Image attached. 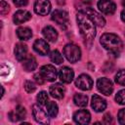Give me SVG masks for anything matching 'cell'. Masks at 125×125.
I'll return each mask as SVG.
<instances>
[{"label":"cell","mask_w":125,"mask_h":125,"mask_svg":"<svg viewBox=\"0 0 125 125\" xmlns=\"http://www.w3.org/2000/svg\"><path fill=\"white\" fill-rule=\"evenodd\" d=\"M50 59L53 62L57 63V64H61L63 62V58L62 56V54L58 51V50H54L50 53Z\"/></svg>","instance_id":"25"},{"label":"cell","mask_w":125,"mask_h":125,"mask_svg":"<svg viewBox=\"0 0 125 125\" xmlns=\"http://www.w3.org/2000/svg\"><path fill=\"white\" fill-rule=\"evenodd\" d=\"M104 121L105 124H109V123H111V122H112V117H111V115H110L109 113L104 114Z\"/></svg>","instance_id":"34"},{"label":"cell","mask_w":125,"mask_h":125,"mask_svg":"<svg viewBox=\"0 0 125 125\" xmlns=\"http://www.w3.org/2000/svg\"><path fill=\"white\" fill-rule=\"evenodd\" d=\"M37 101L40 104H46L48 103V95L45 91H41L39 92V94L37 95Z\"/></svg>","instance_id":"27"},{"label":"cell","mask_w":125,"mask_h":125,"mask_svg":"<svg viewBox=\"0 0 125 125\" xmlns=\"http://www.w3.org/2000/svg\"><path fill=\"white\" fill-rule=\"evenodd\" d=\"M115 81L117 84L125 86V69L119 70L115 75Z\"/></svg>","instance_id":"26"},{"label":"cell","mask_w":125,"mask_h":125,"mask_svg":"<svg viewBox=\"0 0 125 125\" xmlns=\"http://www.w3.org/2000/svg\"><path fill=\"white\" fill-rule=\"evenodd\" d=\"M3 95H4V88L2 87V96H3Z\"/></svg>","instance_id":"38"},{"label":"cell","mask_w":125,"mask_h":125,"mask_svg":"<svg viewBox=\"0 0 125 125\" xmlns=\"http://www.w3.org/2000/svg\"><path fill=\"white\" fill-rule=\"evenodd\" d=\"M118 121L120 124H125V108H122L118 112Z\"/></svg>","instance_id":"31"},{"label":"cell","mask_w":125,"mask_h":125,"mask_svg":"<svg viewBox=\"0 0 125 125\" xmlns=\"http://www.w3.org/2000/svg\"><path fill=\"white\" fill-rule=\"evenodd\" d=\"M42 34L43 36L50 42H55L57 39H58V32L57 30L51 26V25H47L43 28L42 30Z\"/></svg>","instance_id":"19"},{"label":"cell","mask_w":125,"mask_h":125,"mask_svg":"<svg viewBox=\"0 0 125 125\" xmlns=\"http://www.w3.org/2000/svg\"><path fill=\"white\" fill-rule=\"evenodd\" d=\"M40 73L45 80L50 81V82L55 81L57 79V75H58V71H57L56 67L52 64L43 65L40 69Z\"/></svg>","instance_id":"10"},{"label":"cell","mask_w":125,"mask_h":125,"mask_svg":"<svg viewBox=\"0 0 125 125\" xmlns=\"http://www.w3.org/2000/svg\"><path fill=\"white\" fill-rule=\"evenodd\" d=\"M31 19V14L28 11L25 10H19L14 14L13 17V21L16 24H21L27 21H29Z\"/></svg>","instance_id":"15"},{"label":"cell","mask_w":125,"mask_h":125,"mask_svg":"<svg viewBox=\"0 0 125 125\" xmlns=\"http://www.w3.org/2000/svg\"><path fill=\"white\" fill-rule=\"evenodd\" d=\"M13 2L18 7H23V6H26L27 5L28 0H13Z\"/></svg>","instance_id":"33"},{"label":"cell","mask_w":125,"mask_h":125,"mask_svg":"<svg viewBox=\"0 0 125 125\" xmlns=\"http://www.w3.org/2000/svg\"><path fill=\"white\" fill-rule=\"evenodd\" d=\"M9 5L6 3L4 0H1V6H0V14L1 15H6L9 12Z\"/></svg>","instance_id":"30"},{"label":"cell","mask_w":125,"mask_h":125,"mask_svg":"<svg viewBox=\"0 0 125 125\" xmlns=\"http://www.w3.org/2000/svg\"><path fill=\"white\" fill-rule=\"evenodd\" d=\"M75 86L83 91H88L93 87V80L88 74H81L75 80Z\"/></svg>","instance_id":"8"},{"label":"cell","mask_w":125,"mask_h":125,"mask_svg":"<svg viewBox=\"0 0 125 125\" xmlns=\"http://www.w3.org/2000/svg\"><path fill=\"white\" fill-rule=\"evenodd\" d=\"M46 109L48 112V115L50 117H56L59 111V107L58 104L55 102H48L46 104Z\"/></svg>","instance_id":"23"},{"label":"cell","mask_w":125,"mask_h":125,"mask_svg":"<svg viewBox=\"0 0 125 125\" xmlns=\"http://www.w3.org/2000/svg\"><path fill=\"white\" fill-rule=\"evenodd\" d=\"M33 49L36 53H38L41 56H45L49 53V45L47 41L43 39H37L33 44Z\"/></svg>","instance_id":"17"},{"label":"cell","mask_w":125,"mask_h":125,"mask_svg":"<svg viewBox=\"0 0 125 125\" xmlns=\"http://www.w3.org/2000/svg\"><path fill=\"white\" fill-rule=\"evenodd\" d=\"M98 8L102 13L105 15H112L116 10L115 3L111 0H99Z\"/></svg>","instance_id":"11"},{"label":"cell","mask_w":125,"mask_h":125,"mask_svg":"<svg viewBox=\"0 0 125 125\" xmlns=\"http://www.w3.org/2000/svg\"><path fill=\"white\" fill-rule=\"evenodd\" d=\"M47 113L48 112H46L40 105L33 104V106H32V114H33V117H34L36 122L41 123V124H48L50 121H49V117H48Z\"/></svg>","instance_id":"6"},{"label":"cell","mask_w":125,"mask_h":125,"mask_svg":"<svg viewBox=\"0 0 125 125\" xmlns=\"http://www.w3.org/2000/svg\"><path fill=\"white\" fill-rule=\"evenodd\" d=\"M59 77L62 82L63 83H70L74 77V72L73 70L68 67V66H63L60 69L59 72Z\"/></svg>","instance_id":"16"},{"label":"cell","mask_w":125,"mask_h":125,"mask_svg":"<svg viewBox=\"0 0 125 125\" xmlns=\"http://www.w3.org/2000/svg\"><path fill=\"white\" fill-rule=\"evenodd\" d=\"M76 21L81 35L86 42H92L96 36V24L84 12L79 11L76 15Z\"/></svg>","instance_id":"1"},{"label":"cell","mask_w":125,"mask_h":125,"mask_svg":"<svg viewBox=\"0 0 125 125\" xmlns=\"http://www.w3.org/2000/svg\"><path fill=\"white\" fill-rule=\"evenodd\" d=\"M122 4H123V6L125 7V0H123V1H122Z\"/></svg>","instance_id":"39"},{"label":"cell","mask_w":125,"mask_h":125,"mask_svg":"<svg viewBox=\"0 0 125 125\" xmlns=\"http://www.w3.org/2000/svg\"><path fill=\"white\" fill-rule=\"evenodd\" d=\"M100 42L102 46L107 50L110 54L119 56L120 52L123 49V42L122 40L114 33H104L101 36Z\"/></svg>","instance_id":"2"},{"label":"cell","mask_w":125,"mask_h":125,"mask_svg":"<svg viewBox=\"0 0 125 125\" xmlns=\"http://www.w3.org/2000/svg\"><path fill=\"white\" fill-rule=\"evenodd\" d=\"M80 11H82V12L86 13V14L91 18V20L95 22V24H96V25H98V26L102 27V26H104V25L105 24V20H104V18L101 14H99L98 12H96L95 10H93L92 8H90V7H87V6H86L85 8L80 9Z\"/></svg>","instance_id":"5"},{"label":"cell","mask_w":125,"mask_h":125,"mask_svg":"<svg viewBox=\"0 0 125 125\" xmlns=\"http://www.w3.org/2000/svg\"><path fill=\"white\" fill-rule=\"evenodd\" d=\"M85 3H86V5H87V4H89V5H90V4H92V0H86V1H85Z\"/></svg>","instance_id":"37"},{"label":"cell","mask_w":125,"mask_h":125,"mask_svg":"<svg viewBox=\"0 0 125 125\" xmlns=\"http://www.w3.org/2000/svg\"><path fill=\"white\" fill-rule=\"evenodd\" d=\"M34 80L36 81V83L37 84H43L44 83V78H43V76L41 75V73L39 72V73H36V74H34Z\"/></svg>","instance_id":"32"},{"label":"cell","mask_w":125,"mask_h":125,"mask_svg":"<svg viewBox=\"0 0 125 125\" xmlns=\"http://www.w3.org/2000/svg\"><path fill=\"white\" fill-rule=\"evenodd\" d=\"M121 20L125 22V10H123V11L121 12Z\"/></svg>","instance_id":"35"},{"label":"cell","mask_w":125,"mask_h":125,"mask_svg":"<svg viewBox=\"0 0 125 125\" xmlns=\"http://www.w3.org/2000/svg\"><path fill=\"white\" fill-rule=\"evenodd\" d=\"M15 57L18 61H23L27 54V47L23 43H18L15 47Z\"/></svg>","instance_id":"20"},{"label":"cell","mask_w":125,"mask_h":125,"mask_svg":"<svg viewBox=\"0 0 125 125\" xmlns=\"http://www.w3.org/2000/svg\"><path fill=\"white\" fill-rule=\"evenodd\" d=\"M17 35L21 40H28L32 36V31L28 27L21 26L17 29Z\"/></svg>","instance_id":"21"},{"label":"cell","mask_w":125,"mask_h":125,"mask_svg":"<svg viewBox=\"0 0 125 125\" xmlns=\"http://www.w3.org/2000/svg\"><path fill=\"white\" fill-rule=\"evenodd\" d=\"M51 11V2L49 0H36L34 3V12L39 16H46Z\"/></svg>","instance_id":"9"},{"label":"cell","mask_w":125,"mask_h":125,"mask_svg":"<svg viewBox=\"0 0 125 125\" xmlns=\"http://www.w3.org/2000/svg\"><path fill=\"white\" fill-rule=\"evenodd\" d=\"M73 120L77 124L85 125V124H88L90 122V120H91V114L86 109H80V110H78V111H76L74 113Z\"/></svg>","instance_id":"12"},{"label":"cell","mask_w":125,"mask_h":125,"mask_svg":"<svg viewBox=\"0 0 125 125\" xmlns=\"http://www.w3.org/2000/svg\"><path fill=\"white\" fill-rule=\"evenodd\" d=\"M64 87L60 83H55L52 86H50V94L55 99H62L64 95Z\"/></svg>","instance_id":"18"},{"label":"cell","mask_w":125,"mask_h":125,"mask_svg":"<svg viewBox=\"0 0 125 125\" xmlns=\"http://www.w3.org/2000/svg\"><path fill=\"white\" fill-rule=\"evenodd\" d=\"M25 116H26V110L21 105H18L13 111H11L9 113V119L13 122L21 121V120L24 119Z\"/></svg>","instance_id":"14"},{"label":"cell","mask_w":125,"mask_h":125,"mask_svg":"<svg viewBox=\"0 0 125 125\" xmlns=\"http://www.w3.org/2000/svg\"><path fill=\"white\" fill-rule=\"evenodd\" d=\"M51 19L52 21H54L56 23H58L63 28L68 24V14L64 10H61V9L55 10L52 13Z\"/></svg>","instance_id":"4"},{"label":"cell","mask_w":125,"mask_h":125,"mask_svg":"<svg viewBox=\"0 0 125 125\" xmlns=\"http://www.w3.org/2000/svg\"><path fill=\"white\" fill-rule=\"evenodd\" d=\"M24 89H25V91L27 93H32V92H34L36 90V86H35V84L32 81L27 80L24 83Z\"/></svg>","instance_id":"29"},{"label":"cell","mask_w":125,"mask_h":125,"mask_svg":"<svg viewBox=\"0 0 125 125\" xmlns=\"http://www.w3.org/2000/svg\"><path fill=\"white\" fill-rule=\"evenodd\" d=\"M73 102L78 106H86L88 104V98L83 94H75L73 97Z\"/></svg>","instance_id":"24"},{"label":"cell","mask_w":125,"mask_h":125,"mask_svg":"<svg viewBox=\"0 0 125 125\" xmlns=\"http://www.w3.org/2000/svg\"><path fill=\"white\" fill-rule=\"evenodd\" d=\"M57 3H58L59 5H64L65 0H57Z\"/></svg>","instance_id":"36"},{"label":"cell","mask_w":125,"mask_h":125,"mask_svg":"<svg viewBox=\"0 0 125 125\" xmlns=\"http://www.w3.org/2000/svg\"><path fill=\"white\" fill-rule=\"evenodd\" d=\"M97 88H98V90H99L102 94H104V95H105V96L111 95V93H112V91H113L112 82H111L109 79L104 78V77L98 79V81H97Z\"/></svg>","instance_id":"7"},{"label":"cell","mask_w":125,"mask_h":125,"mask_svg":"<svg viewBox=\"0 0 125 125\" xmlns=\"http://www.w3.org/2000/svg\"><path fill=\"white\" fill-rule=\"evenodd\" d=\"M63 55L65 56V58L67 59L68 62H76L81 58V50L77 45H75L73 43H69L64 46Z\"/></svg>","instance_id":"3"},{"label":"cell","mask_w":125,"mask_h":125,"mask_svg":"<svg viewBox=\"0 0 125 125\" xmlns=\"http://www.w3.org/2000/svg\"><path fill=\"white\" fill-rule=\"evenodd\" d=\"M91 106L93 107V109L97 112H102L105 109L106 107V102L104 99H103L102 97H100L99 95H94L92 97V101H91Z\"/></svg>","instance_id":"13"},{"label":"cell","mask_w":125,"mask_h":125,"mask_svg":"<svg viewBox=\"0 0 125 125\" xmlns=\"http://www.w3.org/2000/svg\"><path fill=\"white\" fill-rule=\"evenodd\" d=\"M22 66L26 71H33L37 67V62H36L34 57L30 56V57H28V58L23 60Z\"/></svg>","instance_id":"22"},{"label":"cell","mask_w":125,"mask_h":125,"mask_svg":"<svg viewBox=\"0 0 125 125\" xmlns=\"http://www.w3.org/2000/svg\"><path fill=\"white\" fill-rule=\"evenodd\" d=\"M115 101L119 104H125V89L120 90L116 96H115Z\"/></svg>","instance_id":"28"}]
</instances>
